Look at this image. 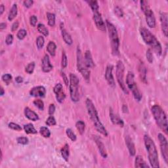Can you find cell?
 <instances>
[{"mask_svg":"<svg viewBox=\"0 0 168 168\" xmlns=\"http://www.w3.org/2000/svg\"><path fill=\"white\" fill-rule=\"evenodd\" d=\"M85 104H86L88 114L89 115V117L91 119H92V121L94 125V127H95L96 130L102 135L107 137L108 136L107 131L106 129V128H105L104 126H103V124H102V122L100 121V119H99L98 116L97 111V109L95 107V105L93 104V102L91 99H87Z\"/></svg>","mask_w":168,"mask_h":168,"instance_id":"6da1fadb","label":"cell"},{"mask_svg":"<svg viewBox=\"0 0 168 168\" xmlns=\"http://www.w3.org/2000/svg\"><path fill=\"white\" fill-rule=\"evenodd\" d=\"M144 142L148 152V157L151 167L157 168L160 167L158 160V154L156 145L152 139L148 135L144 136Z\"/></svg>","mask_w":168,"mask_h":168,"instance_id":"7a4b0ae2","label":"cell"},{"mask_svg":"<svg viewBox=\"0 0 168 168\" xmlns=\"http://www.w3.org/2000/svg\"><path fill=\"white\" fill-rule=\"evenodd\" d=\"M151 112L158 126L166 134H167V119L166 113L163 109L159 105L154 104L151 108Z\"/></svg>","mask_w":168,"mask_h":168,"instance_id":"3957f363","label":"cell"},{"mask_svg":"<svg viewBox=\"0 0 168 168\" xmlns=\"http://www.w3.org/2000/svg\"><path fill=\"white\" fill-rule=\"evenodd\" d=\"M140 34L144 41L147 44L149 45L157 55H160L162 53V48L160 43L150 32V31L145 28H141L140 29Z\"/></svg>","mask_w":168,"mask_h":168,"instance_id":"277c9868","label":"cell"},{"mask_svg":"<svg viewBox=\"0 0 168 168\" xmlns=\"http://www.w3.org/2000/svg\"><path fill=\"white\" fill-rule=\"evenodd\" d=\"M107 27L108 28V31H109L111 47H112V53L113 55L117 56L119 54V40L117 29H116L115 26L109 21H107Z\"/></svg>","mask_w":168,"mask_h":168,"instance_id":"5b68a950","label":"cell"},{"mask_svg":"<svg viewBox=\"0 0 168 168\" xmlns=\"http://www.w3.org/2000/svg\"><path fill=\"white\" fill-rule=\"evenodd\" d=\"M77 68L78 70L81 73L82 76L84 77V79L87 82H89L90 80V71L88 70V68L86 66L85 64L84 58L83 55L81 53V51L79 49V47H78L77 48Z\"/></svg>","mask_w":168,"mask_h":168,"instance_id":"8992f818","label":"cell"},{"mask_svg":"<svg viewBox=\"0 0 168 168\" xmlns=\"http://www.w3.org/2000/svg\"><path fill=\"white\" fill-rule=\"evenodd\" d=\"M126 84L128 88L132 91L134 98L137 101H140L142 99V97H143V95H142L141 91L139 90L137 85L136 84L135 81L134 74H133V72H131V71L128 72L127 74Z\"/></svg>","mask_w":168,"mask_h":168,"instance_id":"52a82bcc","label":"cell"},{"mask_svg":"<svg viewBox=\"0 0 168 168\" xmlns=\"http://www.w3.org/2000/svg\"><path fill=\"white\" fill-rule=\"evenodd\" d=\"M79 79L74 74H70V98L73 102H78L79 101V93L78 90Z\"/></svg>","mask_w":168,"mask_h":168,"instance_id":"ba28073f","label":"cell"},{"mask_svg":"<svg viewBox=\"0 0 168 168\" xmlns=\"http://www.w3.org/2000/svg\"><path fill=\"white\" fill-rule=\"evenodd\" d=\"M124 71H125V66L122 61H119L116 65V78L118 82L119 87H121L123 92L128 95L129 92L126 87V85L125 84L124 81Z\"/></svg>","mask_w":168,"mask_h":168,"instance_id":"9c48e42d","label":"cell"},{"mask_svg":"<svg viewBox=\"0 0 168 168\" xmlns=\"http://www.w3.org/2000/svg\"><path fill=\"white\" fill-rule=\"evenodd\" d=\"M158 139L160 141V149L162 155L163 156L164 160L165 162L167 164H168V144L166 138L162 134V133H159L158 135Z\"/></svg>","mask_w":168,"mask_h":168,"instance_id":"30bf717a","label":"cell"},{"mask_svg":"<svg viewBox=\"0 0 168 168\" xmlns=\"http://www.w3.org/2000/svg\"><path fill=\"white\" fill-rule=\"evenodd\" d=\"M53 92L55 93L56 99L60 103H62L66 98V94L63 91V87L61 84H57L53 88Z\"/></svg>","mask_w":168,"mask_h":168,"instance_id":"8fae6325","label":"cell"},{"mask_svg":"<svg viewBox=\"0 0 168 168\" xmlns=\"http://www.w3.org/2000/svg\"><path fill=\"white\" fill-rule=\"evenodd\" d=\"M144 14L145 15V19H146V21L147 25L150 28H154L156 26V18L154 14L153 11L150 9V8L147 9L146 11H144Z\"/></svg>","mask_w":168,"mask_h":168,"instance_id":"7c38bea8","label":"cell"},{"mask_svg":"<svg viewBox=\"0 0 168 168\" xmlns=\"http://www.w3.org/2000/svg\"><path fill=\"white\" fill-rule=\"evenodd\" d=\"M113 68H114L113 65L112 64L108 65L106 69V72H105L104 76H105V79H106V80L107 81L108 84H109L110 86L112 87H114L116 84L112 74Z\"/></svg>","mask_w":168,"mask_h":168,"instance_id":"4fadbf2b","label":"cell"},{"mask_svg":"<svg viewBox=\"0 0 168 168\" xmlns=\"http://www.w3.org/2000/svg\"><path fill=\"white\" fill-rule=\"evenodd\" d=\"M93 20L94 22H95L97 28L99 30L102 31V32L106 31L107 26L105 25L104 22L103 21V20H102L101 13H99V12L94 13Z\"/></svg>","mask_w":168,"mask_h":168,"instance_id":"5bb4252c","label":"cell"},{"mask_svg":"<svg viewBox=\"0 0 168 168\" xmlns=\"http://www.w3.org/2000/svg\"><path fill=\"white\" fill-rule=\"evenodd\" d=\"M30 94L34 97H44L46 94V89L43 86H37L30 90Z\"/></svg>","mask_w":168,"mask_h":168,"instance_id":"9a60e30c","label":"cell"},{"mask_svg":"<svg viewBox=\"0 0 168 168\" xmlns=\"http://www.w3.org/2000/svg\"><path fill=\"white\" fill-rule=\"evenodd\" d=\"M160 23L162 26V30L164 36L167 37L168 33V18L167 13L165 12H162L160 14Z\"/></svg>","mask_w":168,"mask_h":168,"instance_id":"2e32d148","label":"cell"},{"mask_svg":"<svg viewBox=\"0 0 168 168\" xmlns=\"http://www.w3.org/2000/svg\"><path fill=\"white\" fill-rule=\"evenodd\" d=\"M42 63H41V69L43 70V72L47 73L51 72V70H53V65L51 64L50 60H49V56L47 55H45L44 56V57L42 59Z\"/></svg>","mask_w":168,"mask_h":168,"instance_id":"e0dca14e","label":"cell"},{"mask_svg":"<svg viewBox=\"0 0 168 168\" xmlns=\"http://www.w3.org/2000/svg\"><path fill=\"white\" fill-rule=\"evenodd\" d=\"M94 139H95V143L97 144V146L98 147L99 151V152H100L101 156L104 158H107L108 155H107V150H106V149H105V147H104L103 143H102L101 139H99L97 136H95Z\"/></svg>","mask_w":168,"mask_h":168,"instance_id":"ac0fdd59","label":"cell"},{"mask_svg":"<svg viewBox=\"0 0 168 168\" xmlns=\"http://www.w3.org/2000/svg\"><path fill=\"white\" fill-rule=\"evenodd\" d=\"M110 118L111 119V122H112L113 124L117 125L120 127H124V121L119 117V116L114 112V111L112 109H110Z\"/></svg>","mask_w":168,"mask_h":168,"instance_id":"d6986e66","label":"cell"},{"mask_svg":"<svg viewBox=\"0 0 168 168\" xmlns=\"http://www.w3.org/2000/svg\"><path fill=\"white\" fill-rule=\"evenodd\" d=\"M125 140H126V144L128 150H129V154L132 156H134L136 154V150H135V144L134 143H133V140L131 139V137L129 135L126 136Z\"/></svg>","mask_w":168,"mask_h":168,"instance_id":"ffe728a7","label":"cell"},{"mask_svg":"<svg viewBox=\"0 0 168 168\" xmlns=\"http://www.w3.org/2000/svg\"><path fill=\"white\" fill-rule=\"evenodd\" d=\"M84 61L85 65H86V66L88 68H93L95 67V63H94L92 53H91L90 51L89 50H87L85 51L84 55Z\"/></svg>","mask_w":168,"mask_h":168,"instance_id":"44dd1931","label":"cell"},{"mask_svg":"<svg viewBox=\"0 0 168 168\" xmlns=\"http://www.w3.org/2000/svg\"><path fill=\"white\" fill-rule=\"evenodd\" d=\"M61 30L62 38H63L64 42L66 43L67 45H72V43H73L72 37H71V36L70 35L69 33L67 32L66 30L64 28L63 23L61 24Z\"/></svg>","mask_w":168,"mask_h":168,"instance_id":"7402d4cb","label":"cell"},{"mask_svg":"<svg viewBox=\"0 0 168 168\" xmlns=\"http://www.w3.org/2000/svg\"><path fill=\"white\" fill-rule=\"evenodd\" d=\"M24 114L25 116L28 119L30 120H32L34 122H36L39 119V116L37 114L34 112L33 110H31L30 108L26 107L24 109Z\"/></svg>","mask_w":168,"mask_h":168,"instance_id":"603a6c76","label":"cell"},{"mask_svg":"<svg viewBox=\"0 0 168 168\" xmlns=\"http://www.w3.org/2000/svg\"><path fill=\"white\" fill-rule=\"evenodd\" d=\"M135 167H149V166L146 164L141 156H137L135 160Z\"/></svg>","mask_w":168,"mask_h":168,"instance_id":"cb8c5ba5","label":"cell"},{"mask_svg":"<svg viewBox=\"0 0 168 168\" xmlns=\"http://www.w3.org/2000/svg\"><path fill=\"white\" fill-rule=\"evenodd\" d=\"M61 153L62 157L63 158L64 160L66 162H68V159H69V156H70L69 145L68 144H65L64 146L61 149Z\"/></svg>","mask_w":168,"mask_h":168,"instance_id":"d4e9b609","label":"cell"},{"mask_svg":"<svg viewBox=\"0 0 168 168\" xmlns=\"http://www.w3.org/2000/svg\"><path fill=\"white\" fill-rule=\"evenodd\" d=\"M17 13H18V7H17V5L15 4L13 5L12 7L11 8V9L9 11V15H8L9 21H12L13 20L16 16Z\"/></svg>","mask_w":168,"mask_h":168,"instance_id":"484cf974","label":"cell"},{"mask_svg":"<svg viewBox=\"0 0 168 168\" xmlns=\"http://www.w3.org/2000/svg\"><path fill=\"white\" fill-rule=\"evenodd\" d=\"M139 74L141 79V81H143L144 83H147V69L146 67L143 63H141L139 67Z\"/></svg>","mask_w":168,"mask_h":168,"instance_id":"4316f807","label":"cell"},{"mask_svg":"<svg viewBox=\"0 0 168 168\" xmlns=\"http://www.w3.org/2000/svg\"><path fill=\"white\" fill-rule=\"evenodd\" d=\"M24 129L27 134H36L38 133L37 130L35 129L34 125L32 124H28L24 126Z\"/></svg>","mask_w":168,"mask_h":168,"instance_id":"83f0119b","label":"cell"},{"mask_svg":"<svg viewBox=\"0 0 168 168\" xmlns=\"http://www.w3.org/2000/svg\"><path fill=\"white\" fill-rule=\"evenodd\" d=\"M56 45L53 41H50L47 46V51L52 56H55Z\"/></svg>","mask_w":168,"mask_h":168,"instance_id":"f1b7e54d","label":"cell"},{"mask_svg":"<svg viewBox=\"0 0 168 168\" xmlns=\"http://www.w3.org/2000/svg\"><path fill=\"white\" fill-rule=\"evenodd\" d=\"M76 127L79 133H80L81 135H83L85 132V124L84 123V122H83L82 120L78 121L76 124Z\"/></svg>","mask_w":168,"mask_h":168,"instance_id":"f546056e","label":"cell"},{"mask_svg":"<svg viewBox=\"0 0 168 168\" xmlns=\"http://www.w3.org/2000/svg\"><path fill=\"white\" fill-rule=\"evenodd\" d=\"M47 17L48 19V24L49 26L53 27L55 25V15L54 13H47Z\"/></svg>","mask_w":168,"mask_h":168,"instance_id":"4dcf8cb0","label":"cell"},{"mask_svg":"<svg viewBox=\"0 0 168 168\" xmlns=\"http://www.w3.org/2000/svg\"><path fill=\"white\" fill-rule=\"evenodd\" d=\"M38 30L39 33L42 34L44 36H47L48 35H49V31H48L47 28L44 24H41V23L38 24Z\"/></svg>","mask_w":168,"mask_h":168,"instance_id":"1f68e13d","label":"cell"},{"mask_svg":"<svg viewBox=\"0 0 168 168\" xmlns=\"http://www.w3.org/2000/svg\"><path fill=\"white\" fill-rule=\"evenodd\" d=\"M39 133L45 138H49L51 136L50 130L46 127H41L39 129Z\"/></svg>","mask_w":168,"mask_h":168,"instance_id":"d6a6232c","label":"cell"},{"mask_svg":"<svg viewBox=\"0 0 168 168\" xmlns=\"http://www.w3.org/2000/svg\"><path fill=\"white\" fill-rule=\"evenodd\" d=\"M89 3V5L90 7L92 8V10L93 11V13L99 12V6L98 4V2L97 1H88Z\"/></svg>","mask_w":168,"mask_h":168,"instance_id":"836d02e7","label":"cell"},{"mask_svg":"<svg viewBox=\"0 0 168 168\" xmlns=\"http://www.w3.org/2000/svg\"><path fill=\"white\" fill-rule=\"evenodd\" d=\"M66 133L68 136V137L69 138L71 141H73V142H74L76 141L77 137H76L75 133L73 132V131L72 129H70V128H68V129H67L66 131Z\"/></svg>","mask_w":168,"mask_h":168,"instance_id":"e575fe53","label":"cell"},{"mask_svg":"<svg viewBox=\"0 0 168 168\" xmlns=\"http://www.w3.org/2000/svg\"><path fill=\"white\" fill-rule=\"evenodd\" d=\"M45 44V39L43 36H38L36 39V45L39 49H41Z\"/></svg>","mask_w":168,"mask_h":168,"instance_id":"d590c367","label":"cell"},{"mask_svg":"<svg viewBox=\"0 0 168 168\" xmlns=\"http://www.w3.org/2000/svg\"><path fill=\"white\" fill-rule=\"evenodd\" d=\"M34 68H35V62H32L26 66L25 71L26 72L29 74H32L34 72Z\"/></svg>","mask_w":168,"mask_h":168,"instance_id":"8d00e7d4","label":"cell"},{"mask_svg":"<svg viewBox=\"0 0 168 168\" xmlns=\"http://www.w3.org/2000/svg\"><path fill=\"white\" fill-rule=\"evenodd\" d=\"M34 104L36 107H38L40 110H44V102L41 99H36L34 101Z\"/></svg>","mask_w":168,"mask_h":168,"instance_id":"74e56055","label":"cell"},{"mask_svg":"<svg viewBox=\"0 0 168 168\" xmlns=\"http://www.w3.org/2000/svg\"><path fill=\"white\" fill-rule=\"evenodd\" d=\"M45 124H46L48 126H55V125L56 124L55 118H54L53 116H50L47 119L46 122H45Z\"/></svg>","mask_w":168,"mask_h":168,"instance_id":"f35d334b","label":"cell"},{"mask_svg":"<svg viewBox=\"0 0 168 168\" xmlns=\"http://www.w3.org/2000/svg\"><path fill=\"white\" fill-rule=\"evenodd\" d=\"M67 65H68V58L66 53H65V52L64 51V52H62V55L61 66L62 68H66Z\"/></svg>","mask_w":168,"mask_h":168,"instance_id":"ab89813d","label":"cell"},{"mask_svg":"<svg viewBox=\"0 0 168 168\" xmlns=\"http://www.w3.org/2000/svg\"><path fill=\"white\" fill-rule=\"evenodd\" d=\"M16 141L17 143L19 144L23 145L28 144L29 143V140H28V139L27 137H19L17 138Z\"/></svg>","mask_w":168,"mask_h":168,"instance_id":"60d3db41","label":"cell"},{"mask_svg":"<svg viewBox=\"0 0 168 168\" xmlns=\"http://www.w3.org/2000/svg\"><path fill=\"white\" fill-rule=\"evenodd\" d=\"M1 79L5 84H6L7 85H9L10 82L11 81V80H12V76L9 74H4L2 76Z\"/></svg>","mask_w":168,"mask_h":168,"instance_id":"b9f144b4","label":"cell"},{"mask_svg":"<svg viewBox=\"0 0 168 168\" xmlns=\"http://www.w3.org/2000/svg\"><path fill=\"white\" fill-rule=\"evenodd\" d=\"M26 35H27L26 30L24 29H21L19 31L18 33H17L16 36H17V38H18V39L22 40V39H24V38Z\"/></svg>","mask_w":168,"mask_h":168,"instance_id":"7bdbcfd3","label":"cell"},{"mask_svg":"<svg viewBox=\"0 0 168 168\" xmlns=\"http://www.w3.org/2000/svg\"><path fill=\"white\" fill-rule=\"evenodd\" d=\"M8 127L11 129L15 130V131H18V132H20V131L22 130L21 126H20L19 125L17 124L13 123V122H11V123L9 124Z\"/></svg>","mask_w":168,"mask_h":168,"instance_id":"ee69618b","label":"cell"},{"mask_svg":"<svg viewBox=\"0 0 168 168\" xmlns=\"http://www.w3.org/2000/svg\"><path fill=\"white\" fill-rule=\"evenodd\" d=\"M146 56H147V61H149L150 63H152L153 62V55H152V51L150 49H149L147 51Z\"/></svg>","mask_w":168,"mask_h":168,"instance_id":"f6af8a7d","label":"cell"},{"mask_svg":"<svg viewBox=\"0 0 168 168\" xmlns=\"http://www.w3.org/2000/svg\"><path fill=\"white\" fill-rule=\"evenodd\" d=\"M140 4H141V9L143 12H144V11H146L147 9L150 8L149 5V2L147 1H141Z\"/></svg>","mask_w":168,"mask_h":168,"instance_id":"bcb514c9","label":"cell"},{"mask_svg":"<svg viewBox=\"0 0 168 168\" xmlns=\"http://www.w3.org/2000/svg\"><path fill=\"white\" fill-rule=\"evenodd\" d=\"M37 22H38V18H37V16L36 15H32V16H30V24H31V26H32L35 27L36 26Z\"/></svg>","mask_w":168,"mask_h":168,"instance_id":"7dc6e473","label":"cell"},{"mask_svg":"<svg viewBox=\"0 0 168 168\" xmlns=\"http://www.w3.org/2000/svg\"><path fill=\"white\" fill-rule=\"evenodd\" d=\"M13 41V36L12 34H8L6 37V39H5V44L8 45H9L11 44H12Z\"/></svg>","mask_w":168,"mask_h":168,"instance_id":"c3c4849f","label":"cell"},{"mask_svg":"<svg viewBox=\"0 0 168 168\" xmlns=\"http://www.w3.org/2000/svg\"><path fill=\"white\" fill-rule=\"evenodd\" d=\"M114 13L116 15L119 17H122L124 16V13L123 11L122 10L121 8H119V7H116L114 9Z\"/></svg>","mask_w":168,"mask_h":168,"instance_id":"681fc988","label":"cell"},{"mask_svg":"<svg viewBox=\"0 0 168 168\" xmlns=\"http://www.w3.org/2000/svg\"><path fill=\"white\" fill-rule=\"evenodd\" d=\"M34 4V1L32 0H25L23 2V5L26 8H30L32 6V5Z\"/></svg>","mask_w":168,"mask_h":168,"instance_id":"f907efd6","label":"cell"},{"mask_svg":"<svg viewBox=\"0 0 168 168\" xmlns=\"http://www.w3.org/2000/svg\"><path fill=\"white\" fill-rule=\"evenodd\" d=\"M55 112V104H51L49 107V114L50 116L53 115V114Z\"/></svg>","mask_w":168,"mask_h":168,"instance_id":"816d5d0a","label":"cell"},{"mask_svg":"<svg viewBox=\"0 0 168 168\" xmlns=\"http://www.w3.org/2000/svg\"><path fill=\"white\" fill-rule=\"evenodd\" d=\"M61 76L62 77V78H63V79H64V81L65 84H66V86H68V84H69V81H68V78L67 76L66 75V74L63 72H61Z\"/></svg>","mask_w":168,"mask_h":168,"instance_id":"f5cc1de1","label":"cell"},{"mask_svg":"<svg viewBox=\"0 0 168 168\" xmlns=\"http://www.w3.org/2000/svg\"><path fill=\"white\" fill-rule=\"evenodd\" d=\"M19 26V22L18 21L15 22L12 24V26H11V31H12V32H15V31L18 29Z\"/></svg>","mask_w":168,"mask_h":168,"instance_id":"db71d44e","label":"cell"},{"mask_svg":"<svg viewBox=\"0 0 168 168\" xmlns=\"http://www.w3.org/2000/svg\"><path fill=\"white\" fill-rule=\"evenodd\" d=\"M15 81L17 84H21L23 82V78L21 76H17L15 78Z\"/></svg>","mask_w":168,"mask_h":168,"instance_id":"11a10c76","label":"cell"},{"mask_svg":"<svg viewBox=\"0 0 168 168\" xmlns=\"http://www.w3.org/2000/svg\"><path fill=\"white\" fill-rule=\"evenodd\" d=\"M5 11V6L4 4L0 5V15H2L3 13H4Z\"/></svg>","mask_w":168,"mask_h":168,"instance_id":"9f6ffc18","label":"cell"},{"mask_svg":"<svg viewBox=\"0 0 168 168\" xmlns=\"http://www.w3.org/2000/svg\"><path fill=\"white\" fill-rule=\"evenodd\" d=\"M6 26L7 24L5 23V22H1V24H0V30H4L5 28H6Z\"/></svg>","mask_w":168,"mask_h":168,"instance_id":"6f0895ef","label":"cell"},{"mask_svg":"<svg viewBox=\"0 0 168 168\" xmlns=\"http://www.w3.org/2000/svg\"><path fill=\"white\" fill-rule=\"evenodd\" d=\"M4 93H5V92H4V88H3L2 87H1V96H3L4 95Z\"/></svg>","mask_w":168,"mask_h":168,"instance_id":"680465c9","label":"cell"}]
</instances>
